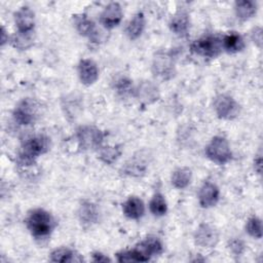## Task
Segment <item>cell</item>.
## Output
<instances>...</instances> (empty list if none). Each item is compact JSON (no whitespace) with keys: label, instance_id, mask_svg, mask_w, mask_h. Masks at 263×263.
Listing matches in <instances>:
<instances>
[{"label":"cell","instance_id":"6da1fadb","mask_svg":"<svg viewBox=\"0 0 263 263\" xmlns=\"http://www.w3.org/2000/svg\"><path fill=\"white\" fill-rule=\"evenodd\" d=\"M49 139L44 135H34L25 140L18 154V162L22 165H31L35 159L49 150Z\"/></svg>","mask_w":263,"mask_h":263},{"label":"cell","instance_id":"7a4b0ae2","mask_svg":"<svg viewBox=\"0 0 263 263\" xmlns=\"http://www.w3.org/2000/svg\"><path fill=\"white\" fill-rule=\"evenodd\" d=\"M26 225L34 237L43 238L51 233L55 223L49 212L43 209H35L28 215Z\"/></svg>","mask_w":263,"mask_h":263},{"label":"cell","instance_id":"3957f363","mask_svg":"<svg viewBox=\"0 0 263 263\" xmlns=\"http://www.w3.org/2000/svg\"><path fill=\"white\" fill-rule=\"evenodd\" d=\"M205 155L217 164H225L232 158L230 145L222 136L214 137L205 147Z\"/></svg>","mask_w":263,"mask_h":263},{"label":"cell","instance_id":"277c9868","mask_svg":"<svg viewBox=\"0 0 263 263\" xmlns=\"http://www.w3.org/2000/svg\"><path fill=\"white\" fill-rule=\"evenodd\" d=\"M222 39L214 35H208L193 41L190 45V49L193 53L205 57L216 58L222 50Z\"/></svg>","mask_w":263,"mask_h":263},{"label":"cell","instance_id":"5b68a950","mask_svg":"<svg viewBox=\"0 0 263 263\" xmlns=\"http://www.w3.org/2000/svg\"><path fill=\"white\" fill-rule=\"evenodd\" d=\"M76 137L79 146L83 150L100 149L104 141L103 132L92 125H82L78 127Z\"/></svg>","mask_w":263,"mask_h":263},{"label":"cell","instance_id":"8992f818","mask_svg":"<svg viewBox=\"0 0 263 263\" xmlns=\"http://www.w3.org/2000/svg\"><path fill=\"white\" fill-rule=\"evenodd\" d=\"M213 106L217 116L222 119H234L239 114L238 103L231 96L226 93H220L215 97Z\"/></svg>","mask_w":263,"mask_h":263},{"label":"cell","instance_id":"52a82bcc","mask_svg":"<svg viewBox=\"0 0 263 263\" xmlns=\"http://www.w3.org/2000/svg\"><path fill=\"white\" fill-rule=\"evenodd\" d=\"M152 72L155 76L168 80L175 75V61L173 55L166 51H158L152 61Z\"/></svg>","mask_w":263,"mask_h":263},{"label":"cell","instance_id":"ba28073f","mask_svg":"<svg viewBox=\"0 0 263 263\" xmlns=\"http://www.w3.org/2000/svg\"><path fill=\"white\" fill-rule=\"evenodd\" d=\"M38 106L32 99H24L14 108L12 112L13 119L21 125H29L33 123L37 117Z\"/></svg>","mask_w":263,"mask_h":263},{"label":"cell","instance_id":"9c48e42d","mask_svg":"<svg viewBox=\"0 0 263 263\" xmlns=\"http://www.w3.org/2000/svg\"><path fill=\"white\" fill-rule=\"evenodd\" d=\"M133 251L137 262H146L152 256L158 255L162 252V243L157 237L150 236L139 242Z\"/></svg>","mask_w":263,"mask_h":263},{"label":"cell","instance_id":"30bf717a","mask_svg":"<svg viewBox=\"0 0 263 263\" xmlns=\"http://www.w3.org/2000/svg\"><path fill=\"white\" fill-rule=\"evenodd\" d=\"M194 241L201 248H214L219 241V232L211 224L202 223L194 232Z\"/></svg>","mask_w":263,"mask_h":263},{"label":"cell","instance_id":"8fae6325","mask_svg":"<svg viewBox=\"0 0 263 263\" xmlns=\"http://www.w3.org/2000/svg\"><path fill=\"white\" fill-rule=\"evenodd\" d=\"M122 16L123 12L120 4L117 2H111L102 11L100 22L106 29H112L119 25Z\"/></svg>","mask_w":263,"mask_h":263},{"label":"cell","instance_id":"7c38bea8","mask_svg":"<svg viewBox=\"0 0 263 263\" xmlns=\"http://www.w3.org/2000/svg\"><path fill=\"white\" fill-rule=\"evenodd\" d=\"M220 196L218 186L212 182H204L198 191V202L204 208L209 209L217 204Z\"/></svg>","mask_w":263,"mask_h":263},{"label":"cell","instance_id":"4fadbf2b","mask_svg":"<svg viewBox=\"0 0 263 263\" xmlns=\"http://www.w3.org/2000/svg\"><path fill=\"white\" fill-rule=\"evenodd\" d=\"M14 23L17 28V32H22V33L33 32L35 27L34 11L28 6L21 7L14 13Z\"/></svg>","mask_w":263,"mask_h":263},{"label":"cell","instance_id":"5bb4252c","mask_svg":"<svg viewBox=\"0 0 263 263\" xmlns=\"http://www.w3.org/2000/svg\"><path fill=\"white\" fill-rule=\"evenodd\" d=\"M78 76L84 85L93 84L99 78L97 64L90 59H83L78 64Z\"/></svg>","mask_w":263,"mask_h":263},{"label":"cell","instance_id":"9a60e30c","mask_svg":"<svg viewBox=\"0 0 263 263\" xmlns=\"http://www.w3.org/2000/svg\"><path fill=\"white\" fill-rule=\"evenodd\" d=\"M170 29L177 36L184 37L187 35L190 27V20L187 11L184 9H179L170 21Z\"/></svg>","mask_w":263,"mask_h":263},{"label":"cell","instance_id":"2e32d148","mask_svg":"<svg viewBox=\"0 0 263 263\" xmlns=\"http://www.w3.org/2000/svg\"><path fill=\"white\" fill-rule=\"evenodd\" d=\"M135 95L143 104H152L159 98L157 86L151 81H143L135 89Z\"/></svg>","mask_w":263,"mask_h":263},{"label":"cell","instance_id":"e0dca14e","mask_svg":"<svg viewBox=\"0 0 263 263\" xmlns=\"http://www.w3.org/2000/svg\"><path fill=\"white\" fill-rule=\"evenodd\" d=\"M122 212L128 219L138 220L145 213V204L140 197L129 196L122 204Z\"/></svg>","mask_w":263,"mask_h":263},{"label":"cell","instance_id":"ac0fdd59","mask_svg":"<svg viewBox=\"0 0 263 263\" xmlns=\"http://www.w3.org/2000/svg\"><path fill=\"white\" fill-rule=\"evenodd\" d=\"M78 218L83 225H92L98 222L99 211L95 203L90 201H83L78 209Z\"/></svg>","mask_w":263,"mask_h":263},{"label":"cell","instance_id":"d6986e66","mask_svg":"<svg viewBox=\"0 0 263 263\" xmlns=\"http://www.w3.org/2000/svg\"><path fill=\"white\" fill-rule=\"evenodd\" d=\"M145 28V16L143 12H137L125 27V34L130 40L138 39Z\"/></svg>","mask_w":263,"mask_h":263},{"label":"cell","instance_id":"ffe728a7","mask_svg":"<svg viewBox=\"0 0 263 263\" xmlns=\"http://www.w3.org/2000/svg\"><path fill=\"white\" fill-rule=\"evenodd\" d=\"M75 28L81 36L92 39L97 38L98 36L95 23L84 14L75 17Z\"/></svg>","mask_w":263,"mask_h":263},{"label":"cell","instance_id":"44dd1931","mask_svg":"<svg viewBox=\"0 0 263 263\" xmlns=\"http://www.w3.org/2000/svg\"><path fill=\"white\" fill-rule=\"evenodd\" d=\"M147 170V163L143 157H133L128 159L122 166V172L124 175L130 177H140L145 174Z\"/></svg>","mask_w":263,"mask_h":263},{"label":"cell","instance_id":"7402d4cb","mask_svg":"<svg viewBox=\"0 0 263 263\" xmlns=\"http://www.w3.org/2000/svg\"><path fill=\"white\" fill-rule=\"evenodd\" d=\"M222 47L230 53H235L243 49L245 41L237 32H229L222 38Z\"/></svg>","mask_w":263,"mask_h":263},{"label":"cell","instance_id":"603a6c76","mask_svg":"<svg viewBox=\"0 0 263 263\" xmlns=\"http://www.w3.org/2000/svg\"><path fill=\"white\" fill-rule=\"evenodd\" d=\"M192 173L189 167L183 166L175 170L171 177L172 185L177 189H184L191 183Z\"/></svg>","mask_w":263,"mask_h":263},{"label":"cell","instance_id":"cb8c5ba5","mask_svg":"<svg viewBox=\"0 0 263 263\" xmlns=\"http://www.w3.org/2000/svg\"><path fill=\"white\" fill-rule=\"evenodd\" d=\"M236 16L241 21H247L253 17L257 12V2L251 0L236 1L234 4Z\"/></svg>","mask_w":263,"mask_h":263},{"label":"cell","instance_id":"d4e9b609","mask_svg":"<svg viewBox=\"0 0 263 263\" xmlns=\"http://www.w3.org/2000/svg\"><path fill=\"white\" fill-rule=\"evenodd\" d=\"M33 43H34L33 32H30V33L17 32L10 37V44L16 49H21V50L28 49L33 45Z\"/></svg>","mask_w":263,"mask_h":263},{"label":"cell","instance_id":"484cf974","mask_svg":"<svg viewBox=\"0 0 263 263\" xmlns=\"http://www.w3.org/2000/svg\"><path fill=\"white\" fill-rule=\"evenodd\" d=\"M149 210L156 217H161L166 214L167 204L164 196L161 193L157 192L152 196L149 202Z\"/></svg>","mask_w":263,"mask_h":263},{"label":"cell","instance_id":"4316f807","mask_svg":"<svg viewBox=\"0 0 263 263\" xmlns=\"http://www.w3.org/2000/svg\"><path fill=\"white\" fill-rule=\"evenodd\" d=\"M121 155V149L118 146H105L100 148V159L107 163L112 164Z\"/></svg>","mask_w":263,"mask_h":263},{"label":"cell","instance_id":"83f0119b","mask_svg":"<svg viewBox=\"0 0 263 263\" xmlns=\"http://www.w3.org/2000/svg\"><path fill=\"white\" fill-rule=\"evenodd\" d=\"M75 253L69 248H59L51 252L50 254V261L52 262H73L75 261Z\"/></svg>","mask_w":263,"mask_h":263},{"label":"cell","instance_id":"f1b7e54d","mask_svg":"<svg viewBox=\"0 0 263 263\" xmlns=\"http://www.w3.org/2000/svg\"><path fill=\"white\" fill-rule=\"evenodd\" d=\"M114 89L115 91L121 96V97H126L128 95H132V92H135V89L133 87V83L130 79H128L125 76L118 77L114 81Z\"/></svg>","mask_w":263,"mask_h":263},{"label":"cell","instance_id":"f546056e","mask_svg":"<svg viewBox=\"0 0 263 263\" xmlns=\"http://www.w3.org/2000/svg\"><path fill=\"white\" fill-rule=\"evenodd\" d=\"M246 231L254 238L260 239L262 237V221L258 217H252L246 224Z\"/></svg>","mask_w":263,"mask_h":263},{"label":"cell","instance_id":"4dcf8cb0","mask_svg":"<svg viewBox=\"0 0 263 263\" xmlns=\"http://www.w3.org/2000/svg\"><path fill=\"white\" fill-rule=\"evenodd\" d=\"M228 248L234 256H239L243 253L246 246L240 238H232L228 242Z\"/></svg>","mask_w":263,"mask_h":263},{"label":"cell","instance_id":"1f68e13d","mask_svg":"<svg viewBox=\"0 0 263 263\" xmlns=\"http://www.w3.org/2000/svg\"><path fill=\"white\" fill-rule=\"evenodd\" d=\"M116 257L118 262H137V259L133 250L120 252L116 254Z\"/></svg>","mask_w":263,"mask_h":263},{"label":"cell","instance_id":"d6a6232c","mask_svg":"<svg viewBox=\"0 0 263 263\" xmlns=\"http://www.w3.org/2000/svg\"><path fill=\"white\" fill-rule=\"evenodd\" d=\"M251 38H252L253 42L256 45L261 47V44H262V29L260 27L254 28L252 33H251Z\"/></svg>","mask_w":263,"mask_h":263},{"label":"cell","instance_id":"836d02e7","mask_svg":"<svg viewBox=\"0 0 263 263\" xmlns=\"http://www.w3.org/2000/svg\"><path fill=\"white\" fill-rule=\"evenodd\" d=\"M92 260L95 262H109V261H111L107 256H105L104 254L99 253V252L92 254Z\"/></svg>","mask_w":263,"mask_h":263},{"label":"cell","instance_id":"e575fe53","mask_svg":"<svg viewBox=\"0 0 263 263\" xmlns=\"http://www.w3.org/2000/svg\"><path fill=\"white\" fill-rule=\"evenodd\" d=\"M261 163H262V159H261V156L258 155V157L255 159L254 161V166H255V170L258 174L261 173Z\"/></svg>","mask_w":263,"mask_h":263},{"label":"cell","instance_id":"d590c367","mask_svg":"<svg viewBox=\"0 0 263 263\" xmlns=\"http://www.w3.org/2000/svg\"><path fill=\"white\" fill-rule=\"evenodd\" d=\"M6 41H8V36L6 35V31L4 27H2L1 28V45H4Z\"/></svg>","mask_w":263,"mask_h":263}]
</instances>
